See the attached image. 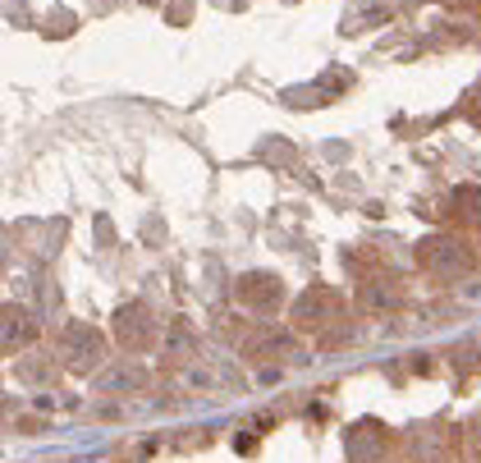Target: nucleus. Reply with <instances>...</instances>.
<instances>
[{
  "mask_svg": "<svg viewBox=\"0 0 481 463\" xmlns=\"http://www.w3.org/2000/svg\"><path fill=\"white\" fill-rule=\"evenodd\" d=\"M422 262L431 266V271H440V276H454L459 266H468L472 262V253H463V243H454V239H436V243H422Z\"/></svg>",
  "mask_w": 481,
  "mask_h": 463,
  "instance_id": "1",
  "label": "nucleus"
},
{
  "mask_svg": "<svg viewBox=\"0 0 481 463\" xmlns=\"http://www.w3.org/2000/svg\"><path fill=\"white\" fill-rule=\"evenodd\" d=\"M120 340H124V344H143V340H147L143 308H124V312H120Z\"/></svg>",
  "mask_w": 481,
  "mask_h": 463,
  "instance_id": "3",
  "label": "nucleus"
},
{
  "mask_svg": "<svg viewBox=\"0 0 481 463\" xmlns=\"http://www.w3.org/2000/svg\"><path fill=\"white\" fill-rule=\"evenodd\" d=\"M239 298L243 303H275L280 298V280H271V276H248L239 285Z\"/></svg>",
  "mask_w": 481,
  "mask_h": 463,
  "instance_id": "2",
  "label": "nucleus"
}]
</instances>
